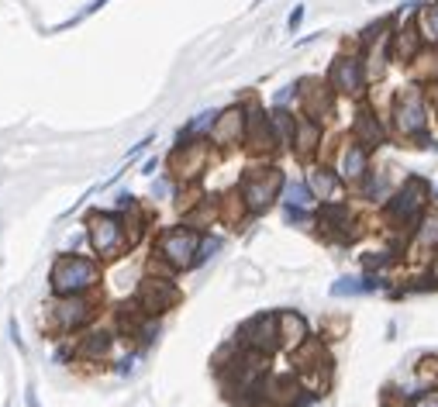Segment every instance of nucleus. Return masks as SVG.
Segmentation results:
<instances>
[{"label":"nucleus","mask_w":438,"mask_h":407,"mask_svg":"<svg viewBox=\"0 0 438 407\" xmlns=\"http://www.w3.org/2000/svg\"><path fill=\"white\" fill-rule=\"evenodd\" d=\"M415 407H438V394H428V397H418Z\"/></svg>","instance_id":"4c0bfd02"},{"label":"nucleus","mask_w":438,"mask_h":407,"mask_svg":"<svg viewBox=\"0 0 438 407\" xmlns=\"http://www.w3.org/2000/svg\"><path fill=\"white\" fill-rule=\"evenodd\" d=\"M218 249H221V242H218V238H204V245H200V252H197V263L211 259V252H218Z\"/></svg>","instance_id":"473e14b6"},{"label":"nucleus","mask_w":438,"mask_h":407,"mask_svg":"<svg viewBox=\"0 0 438 407\" xmlns=\"http://www.w3.org/2000/svg\"><path fill=\"white\" fill-rule=\"evenodd\" d=\"M204 238L200 231L193 228H169L159 235V259L169 266V269H187V266H197V252H200Z\"/></svg>","instance_id":"423d86ee"},{"label":"nucleus","mask_w":438,"mask_h":407,"mask_svg":"<svg viewBox=\"0 0 438 407\" xmlns=\"http://www.w3.org/2000/svg\"><path fill=\"white\" fill-rule=\"evenodd\" d=\"M97 276H100V269H97L93 259L62 256V259H55L48 280H52V290L62 297V294H83V290H90L97 283Z\"/></svg>","instance_id":"20e7f679"},{"label":"nucleus","mask_w":438,"mask_h":407,"mask_svg":"<svg viewBox=\"0 0 438 407\" xmlns=\"http://www.w3.org/2000/svg\"><path fill=\"white\" fill-rule=\"evenodd\" d=\"M415 245H421V249H438V207H428V211L418 218Z\"/></svg>","instance_id":"5701e85b"},{"label":"nucleus","mask_w":438,"mask_h":407,"mask_svg":"<svg viewBox=\"0 0 438 407\" xmlns=\"http://www.w3.org/2000/svg\"><path fill=\"white\" fill-rule=\"evenodd\" d=\"M428 117H432V111H428V100H425V93H421L418 86H408V90H401V93L394 97L390 124H394V131H397L401 138L411 142L415 135L428 131Z\"/></svg>","instance_id":"f257e3e1"},{"label":"nucleus","mask_w":438,"mask_h":407,"mask_svg":"<svg viewBox=\"0 0 438 407\" xmlns=\"http://www.w3.org/2000/svg\"><path fill=\"white\" fill-rule=\"evenodd\" d=\"M155 169H159V159H149V162H145V166H142V173H145V176H152V173H155Z\"/></svg>","instance_id":"ea45409f"},{"label":"nucleus","mask_w":438,"mask_h":407,"mask_svg":"<svg viewBox=\"0 0 438 407\" xmlns=\"http://www.w3.org/2000/svg\"><path fill=\"white\" fill-rule=\"evenodd\" d=\"M245 145L252 152H269V149H280L276 142V131H273V117L263 114L256 104L245 107Z\"/></svg>","instance_id":"9d476101"},{"label":"nucleus","mask_w":438,"mask_h":407,"mask_svg":"<svg viewBox=\"0 0 438 407\" xmlns=\"http://www.w3.org/2000/svg\"><path fill=\"white\" fill-rule=\"evenodd\" d=\"M352 135H356V142H363L366 149H380V145L387 142V128H383V121H380L370 107H363V111L356 114Z\"/></svg>","instance_id":"2eb2a0df"},{"label":"nucleus","mask_w":438,"mask_h":407,"mask_svg":"<svg viewBox=\"0 0 438 407\" xmlns=\"http://www.w3.org/2000/svg\"><path fill=\"white\" fill-rule=\"evenodd\" d=\"M425 204H428V183L421 176H408L401 190H394V197L387 200V221L397 228H411L428 211Z\"/></svg>","instance_id":"f03ea898"},{"label":"nucleus","mask_w":438,"mask_h":407,"mask_svg":"<svg viewBox=\"0 0 438 407\" xmlns=\"http://www.w3.org/2000/svg\"><path fill=\"white\" fill-rule=\"evenodd\" d=\"M214 145H238L245 142V107H228L218 114L214 131H211Z\"/></svg>","instance_id":"f8f14e48"},{"label":"nucleus","mask_w":438,"mask_h":407,"mask_svg":"<svg viewBox=\"0 0 438 407\" xmlns=\"http://www.w3.org/2000/svg\"><path fill=\"white\" fill-rule=\"evenodd\" d=\"M301 86H304V83H290V86H283V90H276V97H273V104H280V107H283V104H287V100H290V97H294V93L301 90Z\"/></svg>","instance_id":"2f4dec72"},{"label":"nucleus","mask_w":438,"mask_h":407,"mask_svg":"<svg viewBox=\"0 0 438 407\" xmlns=\"http://www.w3.org/2000/svg\"><path fill=\"white\" fill-rule=\"evenodd\" d=\"M52 314H55V325L62 332H76L83 328L90 318H93V304L83 297V294H62L55 304H52Z\"/></svg>","instance_id":"1a4fd4ad"},{"label":"nucleus","mask_w":438,"mask_h":407,"mask_svg":"<svg viewBox=\"0 0 438 407\" xmlns=\"http://www.w3.org/2000/svg\"><path fill=\"white\" fill-rule=\"evenodd\" d=\"M318 197L311 190V183H301V180H290L283 187V204H294V207H311Z\"/></svg>","instance_id":"bb28decb"},{"label":"nucleus","mask_w":438,"mask_h":407,"mask_svg":"<svg viewBox=\"0 0 438 407\" xmlns=\"http://www.w3.org/2000/svg\"><path fill=\"white\" fill-rule=\"evenodd\" d=\"M421 48H428V45L418 31V21H408V24L394 28V59L397 62H415L421 55Z\"/></svg>","instance_id":"4468645a"},{"label":"nucleus","mask_w":438,"mask_h":407,"mask_svg":"<svg viewBox=\"0 0 438 407\" xmlns=\"http://www.w3.org/2000/svg\"><path fill=\"white\" fill-rule=\"evenodd\" d=\"M176 304V290H173V283L169 280H145L142 287H138V311L142 314H149V318H155V314H162L166 307H173Z\"/></svg>","instance_id":"9b49d317"},{"label":"nucleus","mask_w":438,"mask_h":407,"mask_svg":"<svg viewBox=\"0 0 438 407\" xmlns=\"http://www.w3.org/2000/svg\"><path fill=\"white\" fill-rule=\"evenodd\" d=\"M256 3H263V0H256Z\"/></svg>","instance_id":"37998d69"},{"label":"nucleus","mask_w":438,"mask_h":407,"mask_svg":"<svg viewBox=\"0 0 438 407\" xmlns=\"http://www.w3.org/2000/svg\"><path fill=\"white\" fill-rule=\"evenodd\" d=\"M204 159H207V145L204 142H180L176 152H173V169L180 176H197L204 169Z\"/></svg>","instance_id":"dca6fc26"},{"label":"nucleus","mask_w":438,"mask_h":407,"mask_svg":"<svg viewBox=\"0 0 438 407\" xmlns=\"http://www.w3.org/2000/svg\"><path fill=\"white\" fill-rule=\"evenodd\" d=\"M380 283L377 280H363V276H342L332 283V297H359V294H373Z\"/></svg>","instance_id":"393cba45"},{"label":"nucleus","mask_w":438,"mask_h":407,"mask_svg":"<svg viewBox=\"0 0 438 407\" xmlns=\"http://www.w3.org/2000/svg\"><path fill=\"white\" fill-rule=\"evenodd\" d=\"M269 117H273V131H276V142H280V149H294V135H297V117H294V114H290L287 107H280V104H273Z\"/></svg>","instance_id":"aec40b11"},{"label":"nucleus","mask_w":438,"mask_h":407,"mask_svg":"<svg viewBox=\"0 0 438 407\" xmlns=\"http://www.w3.org/2000/svg\"><path fill=\"white\" fill-rule=\"evenodd\" d=\"M318 225L328 231V235H342V238H352L349 228H352V211L339 200H325L321 214H318Z\"/></svg>","instance_id":"f3484780"},{"label":"nucleus","mask_w":438,"mask_h":407,"mask_svg":"<svg viewBox=\"0 0 438 407\" xmlns=\"http://www.w3.org/2000/svg\"><path fill=\"white\" fill-rule=\"evenodd\" d=\"M415 21H418V31H421L425 45H428V48H438V0L425 3V7L418 10Z\"/></svg>","instance_id":"b1692460"},{"label":"nucleus","mask_w":438,"mask_h":407,"mask_svg":"<svg viewBox=\"0 0 438 407\" xmlns=\"http://www.w3.org/2000/svg\"><path fill=\"white\" fill-rule=\"evenodd\" d=\"M390 263V256H383V252H370L366 256V269H380V266H387Z\"/></svg>","instance_id":"f704fd0d"},{"label":"nucleus","mask_w":438,"mask_h":407,"mask_svg":"<svg viewBox=\"0 0 438 407\" xmlns=\"http://www.w3.org/2000/svg\"><path fill=\"white\" fill-rule=\"evenodd\" d=\"M339 180L342 176H335L332 169H325V166H318V169H311V190H314V197H321V200H332L335 197V190H339Z\"/></svg>","instance_id":"a878e982"},{"label":"nucleus","mask_w":438,"mask_h":407,"mask_svg":"<svg viewBox=\"0 0 438 407\" xmlns=\"http://www.w3.org/2000/svg\"><path fill=\"white\" fill-rule=\"evenodd\" d=\"M104 3H107V0H90V3L83 7V14H76V17H69V21H62V24H55L52 31H66V28H73V24H79V21H86V17H90V14H97V10H100Z\"/></svg>","instance_id":"c756f323"},{"label":"nucleus","mask_w":438,"mask_h":407,"mask_svg":"<svg viewBox=\"0 0 438 407\" xmlns=\"http://www.w3.org/2000/svg\"><path fill=\"white\" fill-rule=\"evenodd\" d=\"M86 235H90L93 252L104 256V259H111V256H117L124 245H131V238H128V231H124V221H121V214H114V211H93V214L86 218Z\"/></svg>","instance_id":"7ed1b4c3"},{"label":"nucleus","mask_w":438,"mask_h":407,"mask_svg":"<svg viewBox=\"0 0 438 407\" xmlns=\"http://www.w3.org/2000/svg\"><path fill=\"white\" fill-rule=\"evenodd\" d=\"M218 114H221V111H200V114L180 131V142H190V138H197V135H204V131H214Z\"/></svg>","instance_id":"cd10ccee"},{"label":"nucleus","mask_w":438,"mask_h":407,"mask_svg":"<svg viewBox=\"0 0 438 407\" xmlns=\"http://www.w3.org/2000/svg\"><path fill=\"white\" fill-rule=\"evenodd\" d=\"M318 145H321V121L311 117V114L297 117V135H294V149H297V155L307 159V155H314Z\"/></svg>","instance_id":"a211bd4d"},{"label":"nucleus","mask_w":438,"mask_h":407,"mask_svg":"<svg viewBox=\"0 0 438 407\" xmlns=\"http://www.w3.org/2000/svg\"><path fill=\"white\" fill-rule=\"evenodd\" d=\"M304 10H307L304 3H297V7L290 10V17H287V28H290V31H297V28H301V21H304Z\"/></svg>","instance_id":"72a5a7b5"},{"label":"nucleus","mask_w":438,"mask_h":407,"mask_svg":"<svg viewBox=\"0 0 438 407\" xmlns=\"http://www.w3.org/2000/svg\"><path fill=\"white\" fill-rule=\"evenodd\" d=\"M238 339L252 352H263V356L273 352L280 346V314H259V318L245 321L242 332H238Z\"/></svg>","instance_id":"6e6552de"},{"label":"nucleus","mask_w":438,"mask_h":407,"mask_svg":"<svg viewBox=\"0 0 438 407\" xmlns=\"http://www.w3.org/2000/svg\"><path fill=\"white\" fill-rule=\"evenodd\" d=\"M152 193H155V197H166V193H169V183H166V180H159V183L152 187Z\"/></svg>","instance_id":"58836bf2"},{"label":"nucleus","mask_w":438,"mask_h":407,"mask_svg":"<svg viewBox=\"0 0 438 407\" xmlns=\"http://www.w3.org/2000/svg\"><path fill=\"white\" fill-rule=\"evenodd\" d=\"M283 214H287V221L304 225V221L311 218V207H294V204H283Z\"/></svg>","instance_id":"7c9ffc66"},{"label":"nucleus","mask_w":438,"mask_h":407,"mask_svg":"<svg viewBox=\"0 0 438 407\" xmlns=\"http://www.w3.org/2000/svg\"><path fill=\"white\" fill-rule=\"evenodd\" d=\"M328 86L335 93H342V97H359L366 90V62H363V55H352V52L339 55L332 62V69H328Z\"/></svg>","instance_id":"0eeeda50"},{"label":"nucleus","mask_w":438,"mask_h":407,"mask_svg":"<svg viewBox=\"0 0 438 407\" xmlns=\"http://www.w3.org/2000/svg\"><path fill=\"white\" fill-rule=\"evenodd\" d=\"M332 100H335V90L328 86V83H318L314 90H307L304 93V107H307V114L311 117H325V114H332Z\"/></svg>","instance_id":"4be33fe9"},{"label":"nucleus","mask_w":438,"mask_h":407,"mask_svg":"<svg viewBox=\"0 0 438 407\" xmlns=\"http://www.w3.org/2000/svg\"><path fill=\"white\" fill-rule=\"evenodd\" d=\"M304 339H307V321L297 311H283L280 314V342L290 346V349H297Z\"/></svg>","instance_id":"412c9836"},{"label":"nucleus","mask_w":438,"mask_h":407,"mask_svg":"<svg viewBox=\"0 0 438 407\" xmlns=\"http://www.w3.org/2000/svg\"><path fill=\"white\" fill-rule=\"evenodd\" d=\"M24 404H28V407H41V404H38V394H35V387H24Z\"/></svg>","instance_id":"e433bc0d"},{"label":"nucleus","mask_w":438,"mask_h":407,"mask_svg":"<svg viewBox=\"0 0 438 407\" xmlns=\"http://www.w3.org/2000/svg\"><path fill=\"white\" fill-rule=\"evenodd\" d=\"M107 349H111V335H104V332H93V335L83 342V356H90V359L107 356Z\"/></svg>","instance_id":"c85d7f7f"},{"label":"nucleus","mask_w":438,"mask_h":407,"mask_svg":"<svg viewBox=\"0 0 438 407\" xmlns=\"http://www.w3.org/2000/svg\"><path fill=\"white\" fill-rule=\"evenodd\" d=\"M7 332H10V342L17 346V352H24V342H21V335H17V321H14V318L7 321Z\"/></svg>","instance_id":"c9c22d12"},{"label":"nucleus","mask_w":438,"mask_h":407,"mask_svg":"<svg viewBox=\"0 0 438 407\" xmlns=\"http://www.w3.org/2000/svg\"><path fill=\"white\" fill-rule=\"evenodd\" d=\"M432 200H435V204H438V187H435V197H432Z\"/></svg>","instance_id":"a19ab883"},{"label":"nucleus","mask_w":438,"mask_h":407,"mask_svg":"<svg viewBox=\"0 0 438 407\" xmlns=\"http://www.w3.org/2000/svg\"><path fill=\"white\" fill-rule=\"evenodd\" d=\"M363 197L373 200V204H383L394 197V180H390V169H377V173H366L363 176Z\"/></svg>","instance_id":"6ab92c4d"},{"label":"nucleus","mask_w":438,"mask_h":407,"mask_svg":"<svg viewBox=\"0 0 438 407\" xmlns=\"http://www.w3.org/2000/svg\"><path fill=\"white\" fill-rule=\"evenodd\" d=\"M435 276H438V259H435Z\"/></svg>","instance_id":"79ce46f5"},{"label":"nucleus","mask_w":438,"mask_h":407,"mask_svg":"<svg viewBox=\"0 0 438 407\" xmlns=\"http://www.w3.org/2000/svg\"><path fill=\"white\" fill-rule=\"evenodd\" d=\"M287 187V180H283V173L276 169V166H266V169H249L245 176H242V204L252 211V214H263L273 200H276V193Z\"/></svg>","instance_id":"39448f33"},{"label":"nucleus","mask_w":438,"mask_h":407,"mask_svg":"<svg viewBox=\"0 0 438 407\" xmlns=\"http://www.w3.org/2000/svg\"><path fill=\"white\" fill-rule=\"evenodd\" d=\"M366 173H370V149L363 142H349L339 155V176L345 183H363Z\"/></svg>","instance_id":"ddd939ff"}]
</instances>
